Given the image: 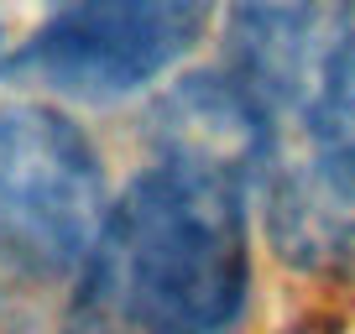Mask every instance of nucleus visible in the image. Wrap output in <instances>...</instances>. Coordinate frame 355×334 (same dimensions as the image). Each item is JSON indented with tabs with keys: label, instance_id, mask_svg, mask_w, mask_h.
<instances>
[{
	"label": "nucleus",
	"instance_id": "nucleus-1",
	"mask_svg": "<svg viewBox=\"0 0 355 334\" xmlns=\"http://www.w3.org/2000/svg\"><path fill=\"white\" fill-rule=\"evenodd\" d=\"M251 298L245 188L157 162L110 204L63 334H235Z\"/></svg>",
	"mask_w": 355,
	"mask_h": 334
},
{
	"label": "nucleus",
	"instance_id": "nucleus-2",
	"mask_svg": "<svg viewBox=\"0 0 355 334\" xmlns=\"http://www.w3.org/2000/svg\"><path fill=\"white\" fill-rule=\"evenodd\" d=\"M100 152L53 105H0V251L32 277L84 267L105 230Z\"/></svg>",
	"mask_w": 355,
	"mask_h": 334
},
{
	"label": "nucleus",
	"instance_id": "nucleus-3",
	"mask_svg": "<svg viewBox=\"0 0 355 334\" xmlns=\"http://www.w3.org/2000/svg\"><path fill=\"white\" fill-rule=\"evenodd\" d=\"M220 0H73L16 58V73L73 100H121L162 78L209 32Z\"/></svg>",
	"mask_w": 355,
	"mask_h": 334
},
{
	"label": "nucleus",
	"instance_id": "nucleus-4",
	"mask_svg": "<svg viewBox=\"0 0 355 334\" xmlns=\"http://www.w3.org/2000/svg\"><path fill=\"white\" fill-rule=\"evenodd\" d=\"M225 73L266 115L309 125L355 58V0H230Z\"/></svg>",
	"mask_w": 355,
	"mask_h": 334
},
{
	"label": "nucleus",
	"instance_id": "nucleus-5",
	"mask_svg": "<svg viewBox=\"0 0 355 334\" xmlns=\"http://www.w3.org/2000/svg\"><path fill=\"white\" fill-rule=\"evenodd\" d=\"M157 152L162 162L199 167L214 178L251 183L272 162V115L230 73H193L157 105Z\"/></svg>",
	"mask_w": 355,
	"mask_h": 334
},
{
	"label": "nucleus",
	"instance_id": "nucleus-6",
	"mask_svg": "<svg viewBox=\"0 0 355 334\" xmlns=\"http://www.w3.org/2000/svg\"><path fill=\"white\" fill-rule=\"evenodd\" d=\"M272 240L282 261L319 277H355V188L309 157L272 178Z\"/></svg>",
	"mask_w": 355,
	"mask_h": 334
},
{
	"label": "nucleus",
	"instance_id": "nucleus-7",
	"mask_svg": "<svg viewBox=\"0 0 355 334\" xmlns=\"http://www.w3.org/2000/svg\"><path fill=\"white\" fill-rule=\"evenodd\" d=\"M313 141V157L329 162L345 183L355 188V58L345 63L340 84L329 89V100L313 110V121L303 125Z\"/></svg>",
	"mask_w": 355,
	"mask_h": 334
}]
</instances>
